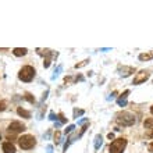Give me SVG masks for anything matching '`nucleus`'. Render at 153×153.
I'll use <instances>...</instances> for the list:
<instances>
[{"instance_id": "30", "label": "nucleus", "mask_w": 153, "mask_h": 153, "mask_svg": "<svg viewBox=\"0 0 153 153\" xmlns=\"http://www.w3.org/2000/svg\"><path fill=\"white\" fill-rule=\"evenodd\" d=\"M107 138H109V139H114V134H113V132H110V134L107 135Z\"/></svg>"}, {"instance_id": "13", "label": "nucleus", "mask_w": 153, "mask_h": 153, "mask_svg": "<svg viewBox=\"0 0 153 153\" xmlns=\"http://www.w3.org/2000/svg\"><path fill=\"white\" fill-rule=\"evenodd\" d=\"M143 127L146 128V130L153 128V118H145V121H143Z\"/></svg>"}, {"instance_id": "24", "label": "nucleus", "mask_w": 153, "mask_h": 153, "mask_svg": "<svg viewBox=\"0 0 153 153\" xmlns=\"http://www.w3.org/2000/svg\"><path fill=\"white\" fill-rule=\"evenodd\" d=\"M128 95H130V90H124V93H121V96H120V99H127Z\"/></svg>"}, {"instance_id": "34", "label": "nucleus", "mask_w": 153, "mask_h": 153, "mask_svg": "<svg viewBox=\"0 0 153 153\" xmlns=\"http://www.w3.org/2000/svg\"><path fill=\"white\" fill-rule=\"evenodd\" d=\"M0 139H1V134H0Z\"/></svg>"}, {"instance_id": "27", "label": "nucleus", "mask_w": 153, "mask_h": 153, "mask_svg": "<svg viewBox=\"0 0 153 153\" xmlns=\"http://www.w3.org/2000/svg\"><path fill=\"white\" fill-rule=\"evenodd\" d=\"M46 150H48V153H53V146L52 145H49L48 148H46Z\"/></svg>"}, {"instance_id": "21", "label": "nucleus", "mask_w": 153, "mask_h": 153, "mask_svg": "<svg viewBox=\"0 0 153 153\" xmlns=\"http://www.w3.org/2000/svg\"><path fill=\"white\" fill-rule=\"evenodd\" d=\"M58 122H61V124H64V122H67V118H64L63 113H58Z\"/></svg>"}, {"instance_id": "10", "label": "nucleus", "mask_w": 153, "mask_h": 153, "mask_svg": "<svg viewBox=\"0 0 153 153\" xmlns=\"http://www.w3.org/2000/svg\"><path fill=\"white\" fill-rule=\"evenodd\" d=\"M13 53H14V56H17V57H21V56H25L26 53H28V49H25V48H16L14 50H13Z\"/></svg>"}, {"instance_id": "26", "label": "nucleus", "mask_w": 153, "mask_h": 153, "mask_svg": "<svg viewBox=\"0 0 153 153\" xmlns=\"http://www.w3.org/2000/svg\"><path fill=\"white\" fill-rule=\"evenodd\" d=\"M49 120H52V121H56V114H54V113H50V114H49Z\"/></svg>"}, {"instance_id": "6", "label": "nucleus", "mask_w": 153, "mask_h": 153, "mask_svg": "<svg viewBox=\"0 0 153 153\" xmlns=\"http://www.w3.org/2000/svg\"><path fill=\"white\" fill-rule=\"evenodd\" d=\"M149 79V73L148 71H141V73H138L137 77L134 78V81H132V85H139V84H143L145 81H148Z\"/></svg>"}, {"instance_id": "20", "label": "nucleus", "mask_w": 153, "mask_h": 153, "mask_svg": "<svg viewBox=\"0 0 153 153\" xmlns=\"http://www.w3.org/2000/svg\"><path fill=\"white\" fill-rule=\"evenodd\" d=\"M74 130H75V125H68L67 130H64V134H65V135H67V134H71Z\"/></svg>"}, {"instance_id": "7", "label": "nucleus", "mask_w": 153, "mask_h": 153, "mask_svg": "<svg viewBox=\"0 0 153 153\" xmlns=\"http://www.w3.org/2000/svg\"><path fill=\"white\" fill-rule=\"evenodd\" d=\"M137 70L134 68V67H130V65H122V67H120L118 68V73H120V75L121 77H124V78H127V77H130L131 74H134Z\"/></svg>"}, {"instance_id": "15", "label": "nucleus", "mask_w": 153, "mask_h": 153, "mask_svg": "<svg viewBox=\"0 0 153 153\" xmlns=\"http://www.w3.org/2000/svg\"><path fill=\"white\" fill-rule=\"evenodd\" d=\"M24 97H25V100H28L29 103H35V97H33L31 93H28V92H26L25 95H24Z\"/></svg>"}, {"instance_id": "17", "label": "nucleus", "mask_w": 153, "mask_h": 153, "mask_svg": "<svg viewBox=\"0 0 153 153\" xmlns=\"http://www.w3.org/2000/svg\"><path fill=\"white\" fill-rule=\"evenodd\" d=\"M61 70H63V67H61V65H58L57 67V70H54V74L52 75V79H56L58 77V74H60V71H61Z\"/></svg>"}, {"instance_id": "31", "label": "nucleus", "mask_w": 153, "mask_h": 153, "mask_svg": "<svg viewBox=\"0 0 153 153\" xmlns=\"http://www.w3.org/2000/svg\"><path fill=\"white\" fill-rule=\"evenodd\" d=\"M84 122H88V120H86V118H82L81 121H78V124H84Z\"/></svg>"}, {"instance_id": "4", "label": "nucleus", "mask_w": 153, "mask_h": 153, "mask_svg": "<svg viewBox=\"0 0 153 153\" xmlns=\"http://www.w3.org/2000/svg\"><path fill=\"white\" fill-rule=\"evenodd\" d=\"M18 145H20V148L21 149H32L35 145H36V139L35 137H32V135H22V137L18 138Z\"/></svg>"}, {"instance_id": "2", "label": "nucleus", "mask_w": 153, "mask_h": 153, "mask_svg": "<svg viewBox=\"0 0 153 153\" xmlns=\"http://www.w3.org/2000/svg\"><path fill=\"white\" fill-rule=\"evenodd\" d=\"M35 74H36V71H35L33 67H31V65H25V67H22V68L20 70L18 78L21 79L22 82H31L32 79H33V77H35Z\"/></svg>"}, {"instance_id": "12", "label": "nucleus", "mask_w": 153, "mask_h": 153, "mask_svg": "<svg viewBox=\"0 0 153 153\" xmlns=\"http://www.w3.org/2000/svg\"><path fill=\"white\" fill-rule=\"evenodd\" d=\"M102 143H103V138H102V135H96L95 137V150H99V148L102 146Z\"/></svg>"}, {"instance_id": "19", "label": "nucleus", "mask_w": 153, "mask_h": 153, "mask_svg": "<svg viewBox=\"0 0 153 153\" xmlns=\"http://www.w3.org/2000/svg\"><path fill=\"white\" fill-rule=\"evenodd\" d=\"M50 61H52V57H46L45 60H43V67H45V68H49Z\"/></svg>"}, {"instance_id": "28", "label": "nucleus", "mask_w": 153, "mask_h": 153, "mask_svg": "<svg viewBox=\"0 0 153 153\" xmlns=\"http://www.w3.org/2000/svg\"><path fill=\"white\" fill-rule=\"evenodd\" d=\"M148 149H149V152H152V153H153V142H152V143H149Z\"/></svg>"}, {"instance_id": "22", "label": "nucleus", "mask_w": 153, "mask_h": 153, "mask_svg": "<svg viewBox=\"0 0 153 153\" xmlns=\"http://www.w3.org/2000/svg\"><path fill=\"white\" fill-rule=\"evenodd\" d=\"M82 114H84V110H78V109L74 110V118H77L78 116H82Z\"/></svg>"}, {"instance_id": "33", "label": "nucleus", "mask_w": 153, "mask_h": 153, "mask_svg": "<svg viewBox=\"0 0 153 153\" xmlns=\"http://www.w3.org/2000/svg\"><path fill=\"white\" fill-rule=\"evenodd\" d=\"M150 113H152V114H153V106H152V107H150Z\"/></svg>"}, {"instance_id": "11", "label": "nucleus", "mask_w": 153, "mask_h": 153, "mask_svg": "<svg viewBox=\"0 0 153 153\" xmlns=\"http://www.w3.org/2000/svg\"><path fill=\"white\" fill-rule=\"evenodd\" d=\"M17 113H18V116L24 117V118H31V113L28 110H25V109H22V107H18L17 109Z\"/></svg>"}, {"instance_id": "25", "label": "nucleus", "mask_w": 153, "mask_h": 153, "mask_svg": "<svg viewBox=\"0 0 153 153\" xmlns=\"http://www.w3.org/2000/svg\"><path fill=\"white\" fill-rule=\"evenodd\" d=\"M6 107H7V106H6V102H0V111H4L6 110Z\"/></svg>"}, {"instance_id": "32", "label": "nucleus", "mask_w": 153, "mask_h": 153, "mask_svg": "<svg viewBox=\"0 0 153 153\" xmlns=\"http://www.w3.org/2000/svg\"><path fill=\"white\" fill-rule=\"evenodd\" d=\"M60 125H61V122H58V121H56L54 122V127L57 128V127H60Z\"/></svg>"}, {"instance_id": "8", "label": "nucleus", "mask_w": 153, "mask_h": 153, "mask_svg": "<svg viewBox=\"0 0 153 153\" xmlns=\"http://www.w3.org/2000/svg\"><path fill=\"white\" fill-rule=\"evenodd\" d=\"M3 152L4 153H16V146L11 142H4L3 143Z\"/></svg>"}, {"instance_id": "29", "label": "nucleus", "mask_w": 153, "mask_h": 153, "mask_svg": "<svg viewBox=\"0 0 153 153\" xmlns=\"http://www.w3.org/2000/svg\"><path fill=\"white\" fill-rule=\"evenodd\" d=\"M75 81H84V77H82V75H78V77L75 78Z\"/></svg>"}, {"instance_id": "1", "label": "nucleus", "mask_w": 153, "mask_h": 153, "mask_svg": "<svg viewBox=\"0 0 153 153\" xmlns=\"http://www.w3.org/2000/svg\"><path fill=\"white\" fill-rule=\"evenodd\" d=\"M116 121L120 124V125H124V127H131L135 124V116L130 113V111H120L116 114Z\"/></svg>"}, {"instance_id": "9", "label": "nucleus", "mask_w": 153, "mask_h": 153, "mask_svg": "<svg viewBox=\"0 0 153 153\" xmlns=\"http://www.w3.org/2000/svg\"><path fill=\"white\" fill-rule=\"evenodd\" d=\"M138 58H139L141 61H149V60H152V58H153V50H150V52L141 53Z\"/></svg>"}, {"instance_id": "23", "label": "nucleus", "mask_w": 153, "mask_h": 153, "mask_svg": "<svg viewBox=\"0 0 153 153\" xmlns=\"http://www.w3.org/2000/svg\"><path fill=\"white\" fill-rule=\"evenodd\" d=\"M145 138H148V139L153 138V130H149L148 132H145Z\"/></svg>"}, {"instance_id": "5", "label": "nucleus", "mask_w": 153, "mask_h": 153, "mask_svg": "<svg viewBox=\"0 0 153 153\" xmlns=\"http://www.w3.org/2000/svg\"><path fill=\"white\" fill-rule=\"evenodd\" d=\"M9 132H13V134H18V132H22V131H25V125L22 124V122L20 121H13L9 125Z\"/></svg>"}, {"instance_id": "18", "label": "nucleus", "mask_w": 153, "mask_h": 153, "mask_svg": "<svg viewBox=\"0 0 153 153\" xmlns=\"http://www.w3.org/2000/svg\"><path fill=\"white\" fill-rule=\"evenodd\" d=\"M117 105L120 106V107H124V106H127V99H117Z\"/></svg>"}, {"instance_id": "16", "label": "nucleus", "mask_w": 153, "mask_h": 153, "mask_svg": "<svg viewBox=\"0 0 153 153\" xmlns=\"http://www.w3.org/2000/svg\"><path fill=\"white\" fill-rule=\"evenodd\" d=\"M89 63V58H86V60H84V61H81V63H77L74 65L75 68H81V67H85V65H86V64Z\"/></svg>"}, {"instance_id": "14", "label": "nucleus", "mask_w": 153, "mask_h": 153, "mask_svg": "<svg viewBox=\"0 0 153 153\" xmlns=\"http://www.w3.org/2000/svg\"><path fill=\"white\" fill-rule=\"evenodd\" d=\"M54 142H56V145L61 143V132L57 131V130H56V132H54Z\"/></svg>"}, {"instance_id": "3", "label": "nucleus", "mask_w": 153, "mask_h": 153, "mask_svg": "<svg viewBox=\"0 0 153 153\" xmlns=\"http://www.w3.org/2000/svg\"><path fill=\"white\" fill-rule=\"evenodd\" d=\"M125 146H127V139L125 138H118V139H116V141H113L110 143L109 153H122Z\"/></svg>"}]
</instances>
